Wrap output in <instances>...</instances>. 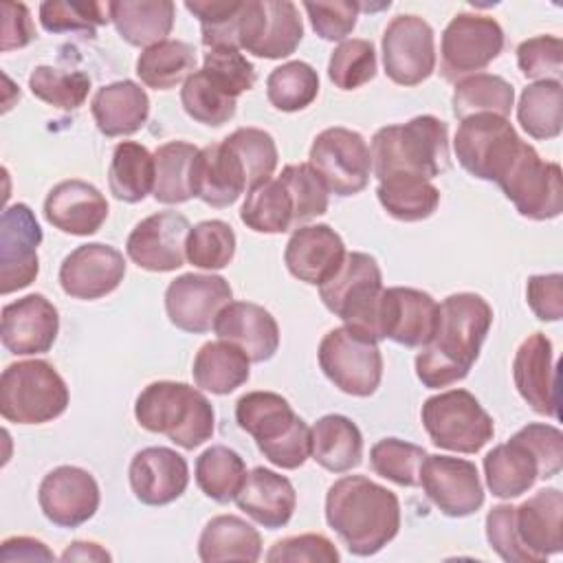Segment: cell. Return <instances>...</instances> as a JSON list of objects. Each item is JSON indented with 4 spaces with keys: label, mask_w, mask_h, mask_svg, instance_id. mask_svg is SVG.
Wrapping results in <instances>:
<instances>
[{
    "label": "cell",
    "mask_w": 563,
    "mask_h": 563,
    "mask_svg": "<svg viewBox=\"0 0 563 563\" xmlns=\"http://www.w3.org/2000/svg\"><path fill=\"white\" fill-rule=\"evenodd\" d=\"M319 367L343 394L367 398L383 378V356L378 341L365 332L341 325L330 330L319 343Z\"/></svg>",
    "instance_id": "9c48e42d"
},
{
    "label": "cell",
    "mask_w": 563,
    "mask_h": 563,
    "mask_svg": "<svg viewBox=\"0 0 563 563\" xmlns=\"http://www.w3.org/2000/svg\"><path fill=\"white\" fill-rule=\"evenodd\" d=\"M108 11L121 40L145 48L167 40L176 15L172 0H114Z\"/></svg>",
    "instance_id": "836d02e7"
},
{
    "label": "cell",
    "mask_w": 563,
    "mask_h": 563,
    "mask_svg": "<svg viewBox=\"0 0 563 563\" xmlns=\"http://www.w3.org/2000/svg\"><path fill=\"white\" fill-rule=\"evenodd\" d=\"M48 224L68 235H92L108 218L106 196L90 183L70 178L57 183L44 200Z\"/></svg>",
    "instance_id": "83f0119b"
},
{
    "label": "cell",
    "mask_w": 563,
    "mask_h": 563,
    "mask_svg": "<svg viewBox=\"0 0 563 563\" xmlns=\"http://www.w3.org/2000/svg\"><path fill=\"white\" fill-rule=\"evenodd\" d=\"M325 521L354 556H372L398 534L400 501L365 475H345L328 488Z\"/></svg>",
    "instance_id": "7a4b0ae2"
},
{
    "label": "cell",
    "mask_w": 563,
    "mask_h": 563,
    "mask_svg": "<svg viewBox=\"0 0 563 563\" xmlns=\"http://www.w3.org/2000/svg\"><path fill=\"white\" fill-rule=\"evenodd\" d=\"M427 457L424 449L398 438H383L369 451V464L376 475L398 484V486H418L420 466Z\"/></svg>",
    "instance_id": "f5cc1de1"
},
{
    "label": "cell",
    "mask_w": 563,
    "mask_h": 563,
    "mask_svg": "<svg viewBox=\"0 0 563 563\" xmlns=\"http://www.w3.org/2000/svg\"><path fill=\"white\" fill-rule=\"evenodd\" d=\"M110 559L112 556L99 543H92V541H73L62 554V561H110Z\"/></svg>",
    "instance_id": "003e7915"
},
{
    "label": "cell",
    "mask_w": 563,
    "mask_h": 563,
    "mask_svg": "<svg viewBox=\"0 0 563 563\" xmlns=\"http://www.w3.org/2000/svg\"><path fill=\"white\" fill-rule=\"evenodd\" d=\"M59 332L57 308L40 292L26 295L2 308V345L15 356L44 354Z\"/></svg>",
    "instance_id": "603a6c76"
},
{
    "label": "cell",
    "mask_w": 563,
    "mask_h": 563,
    "mask_svg": "<svg viewBox=\"0 0 563 563\" xmlns=\"http://www.w3.org/2000/svg\"><path fill=\"white\" fill-rule=\"evenodd\" d=\"M246 475V464L240 453L224 444L205 449L196 460V484L218 504L233 501L244 486Z\"/></svg>",
    "instance_id": "ee69618b"
},
{
    "label": "cell",
    "mask_w": 563,
    "mask_h": 563,
    "mask_svg": "<svg viewBox=\"0 0 563 563\" xmlns=\"http://www.w3.org/2000/svg\"><path fill=\"white\" fill-rule=\"evenodd\" d=\"M345 255L341 235L328 224H303L295 229L284 249L288 273L310 286H321L332 279Z\"/></svg>",
    "instance_id": "d4e9b609"
},
{
    "label": "cell",
    "mask_w": 563,
    "mask_h": 563,
    "mask_svg": "<svg viewBox=\"0 0 563 563\" xmlns=\"http://www.w3.org/2000/svg\"><path fill=\"white\" fill-rule=\"evenodd\" d=\"M198 154V147L187 141H169L156 147L154 152V200L163 205H180L191 196L189 189V169L191 161Z\"/></svg>",
    "instance_id": "f6af8a7d"
},
{
    "label": "cell",
    "mask_w": 563,
    "mask_h": 563,
    "mask_svg": "<svg viewBox=\"0 0 563 563\" xmlns=\"http://www.w3.org/2000/svg\"><path fill=\"white\" fill-rule=\"evenodd\" d=\"M42 229L29 205L15 202L0 218V292L26 288L40 273L37 246Z\"/></svg>",
    "instance_id": "e0dca14e"
},
{
    "label": "cell",
    "mask_w": 563,
    "mask_h": 563,
    "mask_svg": "<svg viewBox=\"0 0 563 563\" xmlns=\"http://www.w3.org/2000/svg\"><path fill=\"white\" fill-rule=\"evenodd\" d=\"M233 290L220 275L185 273L165 290V312L183 332L202 334L213 328L218 312L231 303Z\"/></svg>",
    "instance_id": "ac0fdd59"
},
{
    "label": "cell",
    "mask_w": 563,
    "mask_h": 563,
    "mask_svg": "<svg viewBox=\"0 0 563 563\" xmlns=\"http://www.w3.org/2000/svg\"><path fill=\"white\" fill-rule=\"evenodd\" d=\"M35 40V29L31 13L26 4L22 2H2V37H0V48L13 51V48H24Z\"/></svg>",
    "instance_id": "e7e4bbea"
},
{
    "label": "cell",
    "mask_w": 563,
    "mask_h": 563,
    "mask_svg": "<svg viewBox=\"0 0 563 563\" xmlns=\"http://www.w3.org/2000/svg\"><path fill=\"white\" fill-rule=\"evenodd\" d=\"M383 68L398 86H418L435 70V40L427 20L396 15L383 33Z\"/></svg>",
    "instance_id": "9a60e30c"
},
{
    "label": "cell",
    "mask_w": 563,
    "mask_h": 563,
    "mask_svg": "<svg viewBox=\"0 0 563 563\" xmlns=\"http://www.w3.org/2000/svg\"><path fill=\"white\" fill-rule=\"evenodd\" d=\"M213 332L218 339L238 345L251 363L273 358L279 347V325L275 317L264 306L251 301L227 303L213 321Z\"/></svg>",
    "instance_id": "f1b7e54d"
},
{
    "label": "cell",
    "mask_w": 563,
    "mask_h": 563,
    "mask_svg": "<svg viewBox=\"0 0 563 563\" xmlns=\"http://www.w3.org/2000/svg\"><path fill=\"white\" fill-rule=\"evenodd\" d=\"M319 95V75L306 62H286L271 70L266 79V97L282 112L308 108Z\"/></svg>",
    "instance_id": "7dc6e473"
},
{
    "label": "cell",
    "mask_w": 563,
    "mask_h": 563,
    "mask_svg": "<svg viewBox=\"0 0 563 563\" xmlns=\"http://www.w3.org/2000/svg\"><path fill=\"white\" fill-rule=\"evenodd\" d=\"M154 154L141 143L121 141L117 143L108 169L110 194L121 202H141L154 191Z\"/></svg>",
    "instance_id": "f35d334b"
},
{
    "label": "cell",
    "mask_w": 563,
    "mask_h": 563,
    "mask_svg": "<svg viewBox=\"0 0 563 563\" xmlns=\"http://www.w3.org/2000/svg\"><path fill=\"white\" fill-rule=\"evenodd\" d=\"M101 501L97 479L79 466H57L46 473L37 488L44 517L59 528H77L95 517Z\"/></svg>",
    "instance_id": "44dd1931"
},
{
    "label": "cell",
    "mask_w": 563,
    "mask_h": 563,
    "mask_svg": "<svg viewBox=\"0 0 563 563\" xmlns=\"http://www.w3.org/2000/svg\"><path fill=\"white\" fill-rule=\"evenodd\" d=\"M0 561L13 563V561H55V554L33 537H11L4 539L0 545Z\"/></svg>",
    "instance_id": "03108f58"
},
{
    "label": "cell",
    "mask_w": 563,
    "mask_h": 563,
    "mask_svg": "<svg viewBox=\"0 0 563 563\" xmlns=\"http://www.w3.org/2000/svg\"><path fill=\"white\" fill-rule=\"evenodd\" d=\"M40 22L48 33L66 31H88L95 33L97 26L110 22L108 2H62L46 0L40 4Z\"/></svg>",
    "instance_id": "11a10c76"
},
{
    "label": "cell",
    "mask_w": 563,
    "mask_h": 563,
    "mask_svg": "<svg viewBox=\"0 0 563 563\" xmlns=\"http://www.w3.org/2000/svg\"><path fill=\"white\" fill-rule=\"evenodd\" d=\"M31 92L55 108L77 110L90 92V77L81 70H64L55 66H37L29 75Z\"/></svg>",
    "instance_id": "f907efd6"
},
{
    "label": "cell",
    "mask_w": 563,
    "mask_h": 563,
    "mask_svg": "<svg viewBox=\"0 0 563 563\" xmlns=\"http://www.w3.org/2000/svg\"><path fill=\"white\" fill-rule=\"evenodd\" d=\"M530 310L541 321H559L563 317V275H532L526 284Z\"/></svg>",
    "instance_id": "be15d7a7"
},
{
    "label": "cell",
    "mask_w": 563,
    "mask_h": 563,
    "mask_svg": "<svg viewBox=\"0 0 563 563\" xmlns=\"http://www.w3.org/2000/svg\"><path fill=\"white\" fill-rule=\"evenodd\" d=\"M497 185L523 218L552 220L563 211L559 163H545L526 141Z\"/></svg>",
    "instance_id": "8fae6325"
},
{
    "label": "cell",
    "mask_w": 563,
    "mask_h": 563,
    "mask_svg": "<svg viewBox=\"0 0 563 563\" xmlns=\"http://www.w3.org/2000/svg\"><path fill=\"white\" fill-rule=\"evenodd\" d=\"M504 29L490 15L457 13L442 33V75L449 81L475 75L499 57Z\"/></svg>",
    "instance_id": "4fadbf2b"
},
{
    "label": "cell",
    "mask_w": 563,
    "mask_h": 563,
    "mask_svg": "<svg viewBox=\"0 0 563 563\" xmlns=\"http://www.w3.org/2000/svg\"><path fill=\"white\" fill-rule=\"evenodd\" d=\"M561 512L563 495L559 488H541L515 506V530L530 563H541L563 550Z\"/></svg>",
    "instance_id": "f546056e"
},
{
    "label": "cell",
    "mask_w": 563,
    "mask_h": 563,
    "mask_svg": "<svg viewBox=\"0 0 563 563\" xmlns=\"http://www.w3.org/2000/svg\"><path fill=\"white\" fill-rule=\"evenodd\" d=\"M240 220L249 229L271 235L301 227L295 196L282 176H275L246 194L240 209Z\"/></svg>",
    "instance_id": "8d00e7d4"
},
{
    "label": "cell",
    "mask_w": 563,
    "mask_h": 563,
    "mask_svg": "<svg viewBox=\"0 0 563 563\" xmlns=\"http://www.w3.org/2000/svg\"><path fill=\"white\" fill-rule=\"evenodd\" d=\"M486 539L490 548L508 563H530L515 530V506L499 504L486 515Z\"/></svg>",
    "instance_id": "6125c7cd"
},
{
    "label": "cell",
    "mask_w": 563,
    "mask_h": 563,
    "mask_svg": "<svg viewBox=\"0 0 563 563\" xmlns=\"http://www.w3.org/2000/svg\"><path fill=\"white\" fill-rule=\"evenodd\" d=\"M440 303L424 290L391 286L383 288L376 310V334L405 347H424L438 328Z\"/></svg>",
    "instance_id": "2e32d148"
},
{
    "label": "cell",
    "mask_w": 563,
    "mask_h": 563,
    "mask_svg": "<svg viewBox=\"0 0 563 563\" xmlns=\"http://www.w3.org/2000/svg\"><path fill=\"white\" fill-rule=\"evenodd\" d=\"M68 400V387L48 361H18L0 376V413L9 422H51L66 411Z\"/></svg>",
    "instance_id": "8992f818"
},
{
    "label": "cell",
    "mask_w": 563,
    "mask_h": 563,
    "mask_svg": "<svg viewBox=\"0 0 563 563\" xmlns=\"http://www.w3.org/2000/svg\"><path fill=\"white\" fill-rule=\"evenodd\" d=\"M196 73V51L180 40H165L145 48L136 59V75L147 88L169 90Z\"/></svg>",
    "instance_id": "7bdbcfd3"
},
{
    "label": "cell",
    "mask_w": 563,
    "mask_h": 563,
    "mask_svg": "<svg viewBox=\"0 0 563 563\" xmlns=\"http://www.w3.org/2000/svg\"><path fill=\"white\" fill-rule=\"evenodd\" d=\"M246 0H189L185 9L194 13L200 22L202 44L207 48H240V20L244 13Z\"/></svg>",
    "instance_id": "c3c4849f"
},
{
    "label": "cell",
    "mask_w": 563,
    "mask_h": 563,
    "mask_svg": "<svg viewBox=\"0 0 563 563\" xmlns=\"http://www.w3.org/2000/svg\"><path fill=\"white\" fill-rule=\"evenodd\" d=\"M308 165L336 196L361 194L369 183L372 154L365 139L347 128H325L310 145Z\"/></svg>",
    "instance_id": "7c38bea8"
},
{
    "label": "cell",
    "mask_w": 563,
    "mask_h": 563,
    "mask_svg": "<svg viewBox=\"0 0 563 563\" xmlns=\"http://www.w3.org/2000/svg\"><path fill=\"white\" fill-rule=\"evenodd\" d=\"M303 37L299 9L290 0H246L238 44L264 59H282L295 53Z\"/></svg>",
    "instance_id": "5bb4252c"
},
{
    "label": "cell",
    "mask_w": 563,
    "mask_h": 563,
    "mask_svg": "<svg viewBox=\"0 0 563 563\" xmlns=\"http://www.w3.org/2000/svg\"><path fill=\"white\" fill-rule=\"evenodd\" d=\"M517 121L532 139H556L563 128V86L543 79L526 86L517 103Z\"/></svg>",
    "instance_id": "b9f144b4"
},
{
    "label": "cell",
    "mask_w": 563,
    "mask_h": 563,
    "mask_svg": "<svg viewBox=\"0 0 563 563\" xmlns=\"http://www.w3.org/2000/svg\"><path fill=\"white\" fill-rule=\"evenodd\" d=\"M125 277L123 253L110 244L88 242L70 251L59 266V286L73 299H99Z\"/></svg>",
    "instance_id": "7402d4cb"
},
{
    "label": "cell",
    "mask_w": 563,
    "mask_h": 563,
    "mask_svg": "<svg viewBox=\"0 0 563 563\" xmlns=\"http://www.w3.org/2000/svg\"><path fill=\"white\" fill-rule=\"evenodd\" d=\"M517 64L528 79H556L563 73V42L556 35H537L517 46Z\"/></svg>",
    "instance_id": "6f0895ef"
},
{
    "label": "cell",
    "mask_w": 563,
    "mask_h": 563,
    "mask_svg": "<svg viewBox=\"0 0 563 563\" xmlns=\"http://www.w3.org/2000/svg\"><path fill=\"white\" fill-rule=\"evenodd\" d=\"M517 435L532 449L539 460V479H550L563 468V433L545 422H530Z\"/></svg>",
    "instance_id": "94428289"
},
{
    "label": "cell",
    "mask_w": 563,
    "mask_h": 563,
    "mask_svg": "<svg viewBox=\"0 0 563 563\" xmlns=\"http://www.w3.org/2000/svg\"><path fill=\"white\" fill-rule=\"evenodd\" d=\"M202 70L235 99L255 86V66L240 53V48H207Z\"/></svg>",
    "instance_id": "9f6ffc18"
},
{
    "label": "cell",
    "mask_w": 563,
    "mask_h": 563,
    "mask_svg": "<svg viewBox=\"0 0 563 563\" xmlns=\"http://www.w3.org/2000/svg\"><path fill=\"white\" fill-rule=\"evenodd\" d=\"M189 220L178 211H158L143 218L125 242L128 257L145 271L169 273L185 264Z\"/></svg>",
    "instance_id": "ffe728a7"
},
{
    "label": "cell",
    "mask_w": 563,
    "mask_h": 563,
    "mask_svg": "<svg viewBox=\"0 0 563 563\" xmlns=\"http://www.w3.org/2000/svg\"><path fill=\"white\" fill-rule=\"evenodd\" d=\"M310 457L330 473H345L363 460L361 429L341 413H328L310 429Z\"/></svg>",
    "instance_id": "e575fe53"
},
{
    "label": "cell",
    "mask_w": 563,
    "mask_h": 563,
    "mask_svg": "<svg viewBox=\"0 0 563 563\" xmlns=\"http://www.w3.org/2000/svg\"><path fill=\"white\" fill-rule=\"evenodd\" d=\"M433 506L446 517H468L484 504V486L477 466L462 457L427 455L420 466V484Z\"/></svg>",
    "instance_id": "d6986e66"
},
{
    "label": "cell",
    "mask_w": 563,
    "mask_h": 563,
    "mask_svg": "<svg viewBox=\"0 0 563 563\" xmlns=\"http://www.w3.org/2000/svg\"><path fill=\"white\" fill-rule=\"evenodd\" d=\"M136 422L152 433L167 435L185 451L211 440L216 413L209 398L187 383H150L134 402Z\"/></svg>",
    "instance_id": "277c9868"
},
{
    "label": "cell",
    "mask_w": 563,
    "mask_h": 563,
    "mask_svg": "<svg viewBox=\"0 0 563 563\" xmlns=\"http://www.w3.org/2000/svg\"><path fill=\"white\" fill-rule=\"evenodd\" d=\"M451 106L460 121L473 114H497L508 119L515 106V88L499 75L475 73L455 84Z\"/></svg>",
    "instance_id": "60d3db41"
},
{
    "label": "cell",
    "mask_w": 563,
    "mask_h": 563,
    "mask_svg": "<svg viewBox=\"0 0 563 563\" xmlns=\"http://www.w3.org/2000/svg\"><path fill=\"white\" fill-rule=\"evenodd\" d=\"M235 420L275 466L295 471L310 457V427L284 396L249 391L235 402Z\"/></svg>",
    "instance_id": "5b68a950"
},
{
    "label": "cell",
    "mask_w": 563,
    "mask_h": 563,
    "mask_svg": "<svg viewBox=\"0 0 563 563\" xmlns=\"http://www.w3.org/2000/svg\"><path fill=\"white\" fill-rule=\"evenodd\" d=\"M372 169L378 180L413 174L427 180L449 169V128L433 114L385 125L372 136Z\"/></svg>",
    "instance_id": "3957f363"
},
{
    "label": "cell",
    "mask_w": 563,
    "mask_h": 563,
    "mask_svg": "<svg viewBox=\"0 0 563 563\" xmlns=\"http://www.w3.org/2000/svg\"><path fill=\"white\" fill-rule=\"evenodd\" d=\"M380 207L400 222H418L429 218L440 205V189L413 174H394L378 183Z\"/></svg>",
    "instance_id": "ab89813d"
},
{
    "label": "cell",
    "mask_w": 563,
    "mask_h": 563,
    "mask_svg": "<svg viewBox=\"0 0 563 563\" xmlns=\"http://www.w3.org/2000/svg\"><path fill=\"white\" fill-rule=\"evenodd\" d=\"M488 490L499 499H512L528 493L539 479V460L532 449L515 433L508 442L497 444L484 457Z\"/></svg>",
    "instance_id": "d6a6232c"
},
{
    "label": "cell",
    "mask_w": 563,
    "mask_h": 563,
    "mask_svg": "<svg viewBox=\"0 0 563 563\" xmlns=\"http://www.w3.org/2000/svg\"><path fill=\"white\" fill-rule=\"evenodd\" d=\"M420 418L431 442L455 453H477L495 435L493 418L466 389H449L427 398Z\"/></svg>",
    "instance_id": "ba28073f"
},
{
    "label": "cell",
    "mask_w": 563,
    "mask_h": 563,
    "mask_svg": "<svg viewBox=\"0 0 563 563\" xmlns=\"http://www.w3.org/2000/svg\"><path fill=\"white\" fill-rule=\"evenodd\" d=\"M235 504L255 523L277 530L290 521L297 508V493L288 477L257 466L246 475Z\"/></svg>",
    "instance_id": "4dcf8cb0"
},
{
    "label": "cell",
    "mask_w": 563,
    "mask_h": 563,
    "mask_svg": "<svg viewBox=\"0 0 563 563\" xmlns=\"http://www.w3.org/2000/svg\"><path fill=\"white\" fill-rule=\"evenodd\" d=\"M512 378L519 396L537 411L550 418L559 416L556 367L552 343L543 332H532L515 352Z\"/></svg>",
    "instance_id": "4316f807"
},
{
    "label": "cell",
    "mask_w": 563,
    "mask_h": 563,
    "mask_svg": "<svg viewBox=\"0 0 563 563\" xmlns=\"http://www.w3.org/2000/svg\"><path fill=\"white\" fill-rule=\"evenodd\" d=\"M128 475L134 497L147 506L176 501L189 484L187 460L167 446L141 449L132 457Z\"/></svg>",
    "instance_id": "484cf974"
},
{
    "label": "cell",
    "mask_w": 563,
    "mask_h": 563,
    "mask_svg": "<svg viewBox=\"0 0 563 563\" xmlns=\"http://www.w3.org/2000/svg\"><path fill=\"white\" fill-rule=\"evenodd\" d=\"M490 325L493 308L482 295L455 292L442 299L435 334L416 356L420 383L440 389L466 378Z\"/></svg>",
    "instance_id": "6da1fadb"
},
{
    "label": "cell",
    "mask_w": 563,
    "mask_h": 563,
    "mask_svg": "<svg viewBox=\"0 0 563 563\" xmlns=\"http://www.w3.org/2000/svg\"><path fill=\"white\" fill-rule=\"evenodd\" d=\"M92 119L106 136H130L139 132L150 117V97L132 79L101 86L90 101Z\"/></svg>",
    "instance_id": "1f68e13d"
},
{
    "label": "cell",
    "mask_w": 563,
    "mask_h": 563,
    "mask_svg": "<svg viewBox=\"0 0 563 563\" xmlns=\"http://www.w3.org/2000/svg\"><path fill=\"white\" fill-rule=\"evenodd\" d=\"M523 141L506 117L473 114L460 121L453 150L460 165L479 180L499 183Z\"/></svg>",
    "instance_id": "30bf717a"
},
{
    "label": "cell",
    "mask_w": 563,
    "mask_h": 563,
    "mask_svg": "<svg viewBox=\"0 0 563 563\" xmlns=\"http://www.w3.org/2000/svg\"><path fill=\"white\" fill-rule=\"evenodd\" d=\"M314 33L328 42H343L356 26L361 4L354 0L303 2Z\"/></svg>",
    "instance_id": "680465c9"
},
{
    "label": "cell",
    "mask_w": 563,
    "mask_h": 563,
    "mask_svg": "<svg viewBox=\"0 0 563 563\" xmlns=\"http://www.w3.org/2000/svg\"><path fill=\"white\" fill-rule=\"evenodd\" d=\"M328 77L341 90H354L376 77V51L369 40H343L330 55Z\"/></svg>",
    "instance_id": "db71d44e"
},
{
    "label": "cell",
    "mask_w": 563,
    "mask_h": 563,
    "mask_svg": "<svg viewBox=\"0 0 563 563\" xmlns=\"http://www.w3.org/2000/svg\"><path fill=\"white\" fill-rule=\"evenodd\" d=\"M235 255V233L224 220H202L187 235L185 257L196 268L220 271Z\"/></svg>",
    "instance_id": "681fc988"
},
{
    "label": "cell",
    "mask_w": 563,
    "mask_h": 563,
    "mask_svg": "<svg viewBox=\"0 0 563 563\" xmlns=\"http://www.w3.org/2000/svg\"><path fill=\"white\" fill-rule=\"evenodd\" d=\"M189 189L209 207H231L246 191V172L227 141L198 150L189 169Z\"/></svg>",
    "instance_id": "cb8c5ba5"
},
{
    "label": "cell",
    "mask_w": 563,
    "mask_h": 563,
    "mask_svg": "<svg viewBox=\"0 0 563 563\" xmlns=\"http://www.w3.org/2000/svg\"><path fill=\"white\" fill-rule=\"evenodd\" d=\"M224 141L244 165L246 194L273 178L277 167V145L268 132L260 128H238Z\"/></svg>",
    "instance_id": "816d5d0a"
},
{
    "label": "cell",
    "mask_w": 563,
    "mask_h": 563,
    "mask_svg": "<svg viewBox=\"0 0 563 563\" xmlns=\"http://www.w3.org/2000/svg\"><path fill=\"white\" fill-rule=\"evenodd\" d=\"M251 358L233 343L218 339L205 343L194 358V383L196 387L224 396L249 380Z\"/></svg>",
    "instance_id": "74e56055"
},
{
    "label": "cell",
    "mask_w": 563,
    "mask_h": 563,
    "mask_svg": "<svg viewBox=\"0 0 563 563\" xmlns=\"http://www.w3.org/2000/svg\"><path fill=\"white\" fill-rule=\"evenodd\" d=\"M383 292V273L367 253H347L332 279L319 286L323 306L345 325L356 328L378 341L376 310Z\"/></svg>",
    "instance_id": "52a82bcc"
},
{
    "label": "cell",
    "mask_w": 563,
    "mask_h": 563,
    "mask_svg": "<svg viewBox=\"0 0 563 563\" xmlns=\"http://www.w3.org/2000/svg\"><path fill=\"white\" fill-rule=\"evenodd\" d=\"M198 556L205 563L218 561H257L262 556L260 532L235 515L209 519L198 539Z\"/></svg>",
    "instance_id": "d590c367"
},
{
    "label": "cell",
    "mask_w": 563,
    "mask_h": 563,
    "mask_svg": "<svg viewBox=\"0 0 563 563\" xmlns=\"http://www.w3.org/2000/svg\"><path fill=\"white\" fill-rule=\"evenodd\" d=\"M341 554L334 543L323 534H299L286 537L271 545L266 561L268 563H339Z\"/></svg>",
    "instance_id": "91938a15"
},
{
    "label": "cell",
    "mask_w": 563,
    "mask_h": 563,
    "mask_svg": "<svg viewBox=\"0 0 563 563\" xmlns=\"http://www.w3.org/2000/svg\"><path fill=\"white\" fill-rule=\"evenodd\" d=\"M183 110L202 125L220 128L233 119L238 99L222 90L202 68L191 73L180 88Z\"/></svg>",
    "instance_id": "bcb514c9"
}]
</instances>
